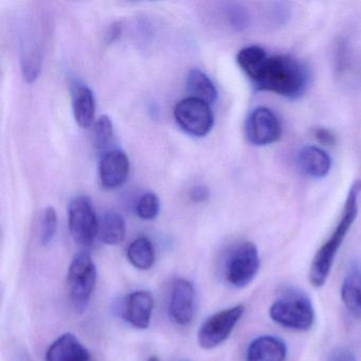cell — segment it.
Masks as SVG:
<instances>
[{"label": "cell", "mask_w": 361, "mask_h": 361, "mask_svg": "<svg viewBox=\"0 0 361 361\" xmlns=\"http://www.w3.org/2000/svg\"><path fill=\"white\" fill-rule=\"evenodd\" d=\"M245 312L244 305L232 306L207 319L198 331V343L204 350H212L226 341L231 335Z\"/></svg>", "instance_id": "8992f818"}, {"label": "cell", "mask_w": 361, "mask_h": 361, "mask_svg": "<svg viewBox=\"0 0 361 361\" xmlns=\"http://www.w3.org/2000/svg\"><path fill=\"white\" fill-rule=\"evenodd\" d=\"M58 228V215L54 207H47L44 211L41 224V242L48 245L52 242Z\"/></svg>", "instance_id": "603a6c76"}, {"label": "cell", "mask_w": 361, "mask_h": 361, "mask_svg": "<svg viewBox=\"0 0 361 361\" xmlns=\"http://www.w3.org/2000/svg\"><path fill=\"white\" fill-rule=\"evenodd\" d=\"M160 210V200L154 193H145L139 198L136 204V212L140 219L151 221L157 216Z\"/></svg>", "instance_id": "7402d4cb"}, {"label": "cell", "mask_w": 361, "mask_h": 361, "mask_svg": "<svg viewBox=\"0 0 361 361\" xmlns=\"http://www.w3.org/2000/svg\"><path fill=\"white\" fill-rule=\"evenodd\" d=\"M187 90L191 97L213 104L217 99V90L210 78L198 71L192 69L187 77Z\"/></svg>", "instance_id": "d6986e66"}, {"label": "cell", "mask_w": 361, "mask_h": 361, "mask_svg": "<svg viewBox=\"0 0 361 361\" xmlns=\"http://www.w3.org/2000/svg\"><path fill=\"white\" fill-rule=\"evenodd\" d=\"M126 224L119 213L109 211L103 215L99 227V235L104 244L115 246L121 244L126 238Z\"/></svg>", "instance_id": "ac0fdd59"}, {"label": "cell", "mask_w": 361, "mask_h": 361, "mask_svg": "<svg viewBox=\"0 0 361 361\" xmlns=\"http://www.w3.org/2000/svg\"><path fill=\"white\" fill-rule=\"evenodd\" d=\"M97 282V267L88 252L75 255L69 266L67 284L71 301L77 308L87 305Z\"/></svg>", "instance_id": "5b68a950"}, {"label": "cell", "mask_w": 361, "mask_h": 361, "mask_svg": "<svg viewBox=\"0 0 361 361\" xmlns=\"http://www.w3.org/2000/svg\"><path fill=\"white\" fill-rule=\"evenodd\" d=\"M360 193L361 179H358L350 185L337 226L312 259L308 276L312 286L316 288H320L326 283L338 251L341 248L348 231L355 223L358 214V198Z\"/></svg>", "instance_id": "7a4b0ae2"}, {"label": "cell", "mask_w": 361, "mask_h": 361, "mask_svg": "<svg viewBox=\"0 0 361 361\" xmlns=\"http://www.w3.org/2000/svg\"><path fill=\"white\" fill-rule=\"evenodd\" d=\"M287 346L280 338L261 336L250 342L246 352V361H285Z\"/></svg>", "instance_id": "5bb4252c"}, {"label": "cell", "mask_w": 361, "mask_h": 361, "mask_svg": "<svg viewBox=\"0 0 361 361\" xmlns=\"http://www.w3.org/2000/svg\"><path fill=\"white\" fill-rule=\"evenodd\" d=\"M327 361H357V357L348 348H337L329 354Z\"/></svg>", "instance_id": "484cf974"}, {"label": "cell", "mask_w": 361, "mask_h": 361, "mask_svg": "<svg viewBox=\"0 0 361 361\" xmlns=\"http://www.w3.org/2000/svg\"><path fill=\"white\" fill-rule=\"evenodd\" d=\"M314 137L320 145L334 147L337 143V136L333 130L325 128H318L314 130Z\"/></svg>", "instance_id": "d4e9b609"}, {"label": "cell", "mask_w": 361, "mask_h": 361, "mask_svg": "<svg viewBox=\"0 0 361 361\" xmlns=\"http://www.w3.org/2000/svg\"><path fill=\"white\" fill-rule=\"evenodd\" d=\"M270 319L291 331H307L316 319L310 298L301 289L288 288L271 304Z\"/></svg>", "instance_id": "3957f363"}, {"label": "cell", "mask_w": 361, "mask_h": 361, "mask_svg": "<svg viewBox=\"0 0 361 361\" xmlns=\"http://www.w3.org/2000/svg\"><path fill=\"white\" fill-rule=\"evenodd\" d=\"M114 138V126L111 118L102 116L94 126V145L99 151L106 149Z\"/></svg>", "instance_id": "44dd1931"}, {"label": "cell", "mask_w": 361, "mask_h": 361, "mask_svg": "<svg viewBox=\"0 0 361 361\" xmlns=\"http://www.w3.org/2000/svg\"><path fill=\"white\" fill-rule=\"evenodd\" d=\"M259 269V255L257 246L251 242L234 245L224 261V276L231 286H248Z\"/></svg>", "instance_id": "277c9868"}, {"label": "cell", "mask_w": 361, "mask_h": 361, "mask_svg": "<svg viewBox=\"0 0 361 361\" xmlns=\"http://www.w3.org/2000/svg\"><path fill=\"white\" fill-rule=\"evenodd\" d=\"M128 259L137 269H151L155 263V251L151 240L147 238H139L130 243L128 248Z\"/></svg>", "instance_id": "ffe728a7"}, {"label": "cell", "mask_w": 361, "mask_h": 361, "mask_svg": "<svg viewBox=\"0 0 361 361\" xmlns=\"http://www.w3.org/2000/svg\"><path fill=\"white\" fill-rule=\"evenodd\" d=\"M300 170L312 178L327 176L331 168V159L329 154L316 145L302 147L297 156Z\"/></svg>", "instance_id": "9a60e30c"}, {"label": "cell", "mask_w": 361, "mask_h": 361, "mask_svg": "<svg viewBox=\"0 0 361 361\" xmlns=\"http://www.w3.org/2000/svg\"><path fill=\"white\" fill-rule=\"evenodd\" d=\"M209 191L204 185H197L191 192V197L194 202H204L208 198Z\"/></svg>", "instance_id": "4316f807"}, {"label": "cell", "mask_w": 361, "mask_h": 361, "mask_svg": "<svg viewBox=\"0 0 361 361\" xmlns=\"http://www.w3.org/2000/svg\"><path fill=\"white\" fill-rule=\"evenodd\" d=\"M169 312L171 319L181 326H187L192 322L195 312V289L191 282L179 279L174 283Z\"/></svg>", "instance_id": "30bf717a"}, {"label": "cell", "mask_w": 361, "mask_h": 361, "mask_svg": "<svg viewBox=\"0 0 361 361\" xmlns=\"http://www.w3.org/2000/svg\"><path fill=\"white\" fill-rule=\"evenodd\" d=\"M69 229L75 243L90 246L99 235V223L92 200L86 196L73 198L68 208Z\"/></svg>", "instance_id": "52a82bcc"}, {"label": "cell", "mask_w": 361, "mask_h": 361, "mask_svg": "<svg viewBox=\"0 0 361 361\" xmlns=\"http://www.w3.org/2000/svg\"><path fill=\"white\" fill-rule=\"evenodd\" d=\"M130 173V159L119 149L107 152L101 158L99 176L101 185L107 190L117 189L124 185Z\"/></svg>", "instance_id": "8fae6325"}, {"label": "cell", "mask_w": 361, "mask_h": 361, "mask_svg": "<svg viewBox=\"0 0 361 361\" xmlns=\"http://www.w3.org/2000/svg\"><path fill=\"white\" fill-rule=\"evenodd\" d=\"M147 361H160V359L158 358L157 356H155V355H154V356L149 357V358L147 359Z\"/></svg>", "instance_id": "83f0119b"}, {"label": "cell", "mask_w": 361, "mask_h": 361, "mask_svg": "<svg viewBox=\"0 0 361 361\" xmlns=\"http://www.w3.org/2000/svg\"><path fill=\"white\" fill-rule=\"evenodd\" d=\"M236 62L257 92L298 99L310 86L307 66L288 54L269 56L259 46H248L240 50Z\"/></svg>", "instance_id": "6da1fadb"}, {"label": "cell", "mask_w": 361, "mask_h": 361, "mask_svg": "<svg viewBox=\"0 0 361 361\" xmlns=\"http://www.w3.org/2000/svg\"><path fill=\"white\" fill-rule=\"evenodd\" d=\"M229 18L232 25L238 30H244L248 27L249 16L246 10L240 6H232L230 8Z\"/></svg>", "instance_id": "cb8c5ba5"}, {"label": "cell", "mask_w": 361, "mask_h": 361, "mask_svg": "<svg viewBox=\"0 0 361 361\" xmlns=\"http://www.w3.org/2000/svg\"><path fill=\"white\" fill-rule=\"evenodd\" d=\"M177 124L189 135L204 137L212 130L214 117L210 104L189 97L177 103L174 109Z\"/></svg>", "instance_id": "ba28073f"}, {"label": "cell", "mask_w": 361, "mask_h": 361, "mask_svg": "<svg viewBox=\"0 0 361 361\" xmlns=\"http://www.w3.org/2000/svg\"><path fill=\"white\" fill-rule=\"evenodd\" d=\"M342 303L355 318H361V264L353 261L342 281Z\"/></svg>", "instance_id": "4fadbf2b"}, {"label": "cell", "mask_w": 361, "mask_h": 361, "mask_svg": "<svg viewBox=\"0 0 361 361\" xmlns=\"http://www.w3.org/2000/svg\"><path fill=\"white\" fill-rule=\"evenodd\" d=\"M87 361H92V359H90V360H87Z\"/></svg>", "instance_id": "f1b7e54d"}, {"label": "cell", "mask_w": 361, "mask_h": 361, "mask_svg": "<svg viewBox=\"0 0 361 361\" xmlns=\"http://www.w3.org/2000/svg\"><path fill=\"white\" fill-rule=\"evenodd\" d=\"M154 308V298L149 291L138 290L126 298L123 316L136 329H145L151 323Z\"/></svg>", "instance_id": "7c38bea8"}, {"label": "cell", "mask_w": 361, "mask_h": 361, "mask_svg": "<svg viewBox=\"0 0 361 361\" xmlns=\"http://www.w3.org/2000/svg\"><path fill=\"white\" fill-rule=\"evenodd\" d=\"M73 115L82 128H88L94 123L96 115V98L87 86H79L73 94Z\"/></svg>", "instance_id": "e0dca14e"}, {"label": "cell", "mask_w": 361, "mask_h": 361, "mask_svg": "<svg viewBox=\"0 0 361 361\" xmlns=\"http://www.w3.org/2000/svg\"><path fill=\"white\" fill-rule=\"evenodd\" d=\"M92 359L85 346L73 334H64L48 348L47 361H87Z\"/></svg>", "instance_id": "2e32d148"}, {"label": "cell", "mask_w": 361, "mask_h": 361, "mask_svg": "<svg viewBox=\"0 0 361 361\" xmlns=\"http://www.w3.org/2000/svg\"><path fill=\"white\" fill-rule=\"evenodd\" d=\"M245 133L251 145L266 147L280 140L282 126L271 109L259 106L249 114Z\"/></svg>", "instance_id": "9c48e42d"}]
</instances>
